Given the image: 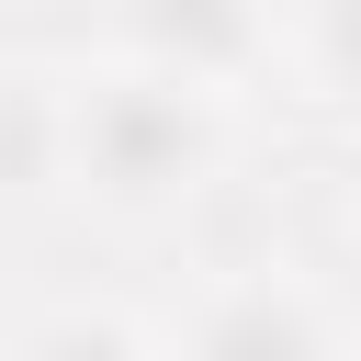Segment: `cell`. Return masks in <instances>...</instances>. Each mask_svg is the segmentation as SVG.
<instances>
[{
    "mask_svg": "<svg viewBox=\"0 0 361 361\" xmlns=\"http://www.w3.org/2000/svg\"><path fill=\"white\" fill-rule=\"evenodd\" d=\"M214 169H226V102L214 90L158 79V68H124V56L102 79H79V90H56V180H79L102 214L158 226Z\"/></svg>",
    "mask_w": 361,
    "mask_h": 361,
    "instance_id": "obj_1",
    "label": "cell"
},
{
    "mask_svg": "<svg viewBox=\"0 0 361 361\" xmlns=\"http://www.w3.org/2000/svg\"><path fill=\"white\" fill-rule=\"evenodd\" d=\"M180 361H350V327L293 271H226L180 316Z\"/></svg>",
    "mask_w": 361,
    "mask_h": 361,
    "instance_id": "obj_2",
    "label": "cell"
},
{
    "mask_svg": "<svg viewBox=\"0 0 361 361\" xmlns=\"http://www.w3.org/2000/svg\"><path fill=\"white\" fill-rule=\"evenodd\" d=\"M113 56L124 68H158V79H192V90H226L259 68L271 45V0H113Z\"/></svg>",
    "mask_w": 361,
    "mask_h": 361,
    "instance_id": "obj_3",
    "label": "cell"
},
{
    "mask_svg": "<svg viewBox=\"0 0 361 361\" xmlns=\"http://www.w3.org/2000/svg\"><path fill=\"white\" fill-rule=\"evenodd\" d=\"M45 180H56V90L23 79V68H0V214L34 203Z\"/></svg>",
    "mask_w": 361,
    "mask_h": 361,
    "instance_id": "obj_4",
    "label": "cell"
},
{
    "mask_svg": "<svg viewBox=\"0 0 361 361\" xmlns=\"http://www.w3.org/2000/svg\"><path fill=\"white\" fill-rule=\"evenodd\" d=\"M293 56H305V79H316L327 102H361V0H305Z\"/></svg>",
    "mask_w": 361,
    "mask_h": 361,
    "instance_id": "obj_5",
    "label": "cell"
},
{
    "mask_svg": "<svg viewBox=\"0 0 361 361\" xmlns=\"http://www.w3.org/2000/svg\"><path fill=\"white\" fill-rule=\"evenodd\" d=\"M350 248H361V192H350Z\"/></svg>",
    "mask_w": 361,
    "mask_h": 361,
    "instance_id": "obj_6",
    "label": "cell"
}]
</instances>
